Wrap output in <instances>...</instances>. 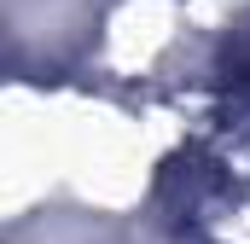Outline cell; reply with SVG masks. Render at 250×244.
I'll return each mask as SVG.
<instances>
[{
	"mask_svg": "<svg viewBox=\"0 0 250 244\" xmlns=\"http://www.w3.org/2000/svg\"><path fill=\"white\" fill-rule=\"evenodd\" d=\"M187 215L215 244H250V128L215 140L187 169Z\"/></svg>",
	"mask_w": 250,
	"mask_h": 244,
	"instance_id": "cell-1",
	"label": "cell"
}]
</instances>
